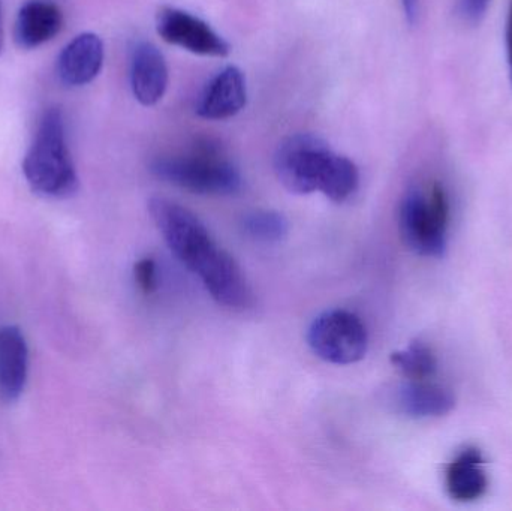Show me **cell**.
Wrapping results in <instances>:
<instances>
[{"instance_id": "obj_1", "label": "cell", "mask_w": 512, "mask_h": 511, "mask_svg": "<svg viewBox=\"0 0 512 511\" xmlns=\"http://www.w3.org/2000/svg\"><path fill=\"white\" fill-rule=\"evenodd\" d=\"M149 213L171 252L203 281L204 287L219 305L230 309L251 306L252 291L242 269L213 240L198 216L162 197L150 200Z\"/></svg>"}, {"instance_id": "obj_2", "label": "cell", "mask_w": 512, "mask_h": 511, "mask_svg": "<svg viewBox=\"0 0 512 511\" xmlns=\"http://www.w3.org/2000/svg\"><path fill=\"white\" fill-rule=\"evenodd\" d=\"M33 191L44 197L66 198L78 189V176L66 144L65 120L59 108H48L23 161Z\"/></svg>"}, {"instance_id": "obj_3", "label": "cell", "mask_w": 512, "mask_h": 511, "mask_svg": "<svg viewBox=\"0 0 512 511\" xmlns=\"http://www.w3.org/2000/svg\"><path fill=\"white\" fill-rule=\"evenodd\" d=\"M450 221V195L438 180L411 186L400 204L399 227L403 242L421 257H444Z\"/></svg>"}, {"instance_id": "obj_4", "label": "cell", "mask_w": 512, "mask_h": 511, "mask_svg": "<svg viewBox=\"0 0 512 511\" xmlns=\"http://www.w3.org/2000/svg\"><path fill=\"white\" fill-rule=\"evenodd\" d=\"M343 156L313 134L286 138L274 155V171L280 183L292 194L322 192L327 195L336 180Z\"/></svg>"}, {"instance_id": "obj_5", "label": "cell", "mask_w": 512, "mask_h": 511, "mask_svg": "<svg viewBox=\"0 0 512 511\" xmlns=\"http://www.w3.org/2000/svg\"><path fill=\"white\" fill-rule=\"evenodd\" d=\"M150 170L159 179L201 195H234L242 191L240 171L212 147L186 156H162Z\"/></svg>"}, {"instance_id": "obj_6", "label": "cell", "mask_w": 512, "mask_h": 511, "mask_svg": "<svg viewBox=\"0 0 512 511\" xmlns=\"http://www.w3.org/2000/svg\"><path fill=\"white\" fill-rule=\"evenodd\" d=\"M306 338L313 354L333 365L360 362L369 347V335L361 318L343 309L318 315L307 329Z\"/></svg>"}, {"instance_id": "obj_7", "label": "cell", "mask_w": 512, "mask_h": 511, "mask_svg": "<svg viewBox=\"0 0 512 511\" xmlns=\"http://www.w3.org/2000/svg\"><path fill=\"white\" fill-rule=\"evenodd\" d=\"M156 30L168 44L201 56L225 57L231 51L230 44L209 23L173 6L159 9Z\"/></svg>"}, {"instance_id": "obj_8", "label": "cell", "mask_w": 512, "mask_h": 511, "mask_svg": "<svg viewBox=\"0 0 512 511\" xmlns=\"http://www.w3.org/2000/svg\"><path fill=\"white\" fill-rule=\"evenodd\" d=\"M390 404L403 416L432 419L451 413L456 399L450 390L429 380H408L391 390Z\"/></svg>"}, {"instance_id": "obj_9", "label": "cell", "mask_w": 512, "mask_h": 511, "mask_svg": "<svg viewBox=\"0 0 512 511\" xmlns=\"http://www.w3.org/2000/svg\"><path fill=\"white\" fill-rule=\"evenodd\" d=\"M248 101L245 74L237 66H227L207 84L197 104V114L207 120L236 116Z\"/></svg>"}, {"instance_id": "obj_10", "label": "cell", "mask_w": 512, "mask_h": 511, "mask_svg": "<svg viewBox=\"0 0 512 511\" xmlns=\"http://www.w3.org/2000/svg\"><path fill=\"white\" fill-rule=\"evenodd\" d=\"M104 63V42L95 33H81L57 57L56 72L65 86L89 84L98 77Z\"/></svg>"}, {"instance_id": "obj_11", "label": "cell", "mask_w": 512, "mask_h": 511, "mask_svg": "<svg viewBox=\"0 0 512 511\" xmlns=\"http://www.w3.org/2000/svg\"><path fill=\"white\" fill-rule=\"evenodd\" d=\"M131 86L137 101L146 107L158 104L167 92V60L152 42H138L132 51Z\"/></svg>"}, {"instance_id": "obj_12", "label": "cell", "mask_w": 512, "mask_h": 511, "mask_svg": "<svg viewBox=\"0 0 512 511\" xmlns=\"http://www.w3.org/2000/svg\"><path fill=\"white\" fill-rule=\"evenodd\" d=\"M445 488L448 495L459 503H472L486 494L489 476L480 449L465 447L454 456L445 471Z\"/></svg>"}, {"instance_id": "obj_13", "label": "cell", "mask_w": 512, "mask_h": 511, "mask_svg": "<svg viewBox=\"0 0 512 511\" xmlns=\"http://www.w3.org/2000/svg\"><path fill=\"white\" fill-rule=\"evenodd\" d=\"M29 371V350L18 327H0V398L15 402L24 392Z\"/></svg>"}, {"instance_id": "obj_14", "label": "cell", "mask_w": 512, "mask_h": 511, "mask_svg": "<svg viewBox=\"0 0 512 511\" xmlns=\"http://www.w3.org/2000/svg\"><path fill=\"white\" fill-rule=\"evenodd\" d=\"M62 12L53 3L29 2L18 12L15 38L24 48H36L62 29Z\"/></svg>"}, {"instance_id": "obj_15", "label": "cell", "mask_w": 512, "mask_h": 511, "mask_svg": "<svg viewBox=\"0 0 512 511\" xmlns=\"http://www.w3.org/2000/svg\"><path fill=\"white\" fill-rule=\"evenodd\" d=\"M391 363L406 380H429L438 371L435 353L421 342H414L405 350L391 354Z\"/></svg>"}, {"instance_id": "obj_16", "label": "cell", "mask_w": 512, "mask_h": 511, "mask_svg": "<svg viewBox=\"0 0 512 511\" xmlns=\"http://www.w3.org/2000/svg\"><path fill=\"white\" fill-rule=\"evenodd\" d=\"M242 228L256 242L277 243L288 236L289 222L274 210H254L243 218Z\"/></svg>"}, {"instance_id": "obj_17", "label": "cell", "mask_w": 512, "mask_h": 511, "mask_svg": "<svg viewBox=\"0 0 512 511\" xmlns=\"http://www.w3.org/2000/svg\"><path fill=\"white\" fill-rule=\"evenodd\" d=\"M135 282L143 293H155L158 287V279H156V264L153 258H143L135 264L134 269Z\"/></svg>"}, {"instance_id": "obj_18", "label": "cell", "mask_w": 512, "mask_h": 511, "mask_svg": "<svg viewBox=\"0 0 512 511\" xmlns=\"http://www.w3.org/2000/svg\"><path fill=\"white\" fill-rule=\"evenodd\" d=\"M492 0H459V15L469 24L483 20Z\"/></svg>"}, {"instance_id": "obj_19", "label": "cell", "mask_w": 512, "mask_h": 511, "mask_svg": "<svg viewBox=\"0 0 512 511\" xmlns=\"http://www.w3.org/2000/svg\"><path fill=\"white\" fill-rule=\"evenodd\" d=\"M505 39H507L508 68H510L512 81V0H510V5H508L507 26H505Z\"/></svg>"}, {"instance_id": "obj_20", "label": "cell", "mask_w": 512, "mask_h": 511, "mask_svg": "<svg viewBox=\"0 0 512 511\" xmlns=\"http://www.w3.org/2000/svg\"><path fill=\"white\" fill-rule=\"evenodd\" d=\"M403 11L409 24H415L420 9V0H402Z\"/></svg>"}, {"instance_id": "obj_21", "label": "cell", "mask_w": 512, "mask_h": 511, "mask_svg": "<svg viewBox=\"0 0 512 511\" xmlns=\"http://www.w3.org/2000/svg\"><path fill=\"white\" fill-rule=\"evenodd\" d=\"M3 50V20H2V8H0V53Z\"/></svg>"}]
</instances>
